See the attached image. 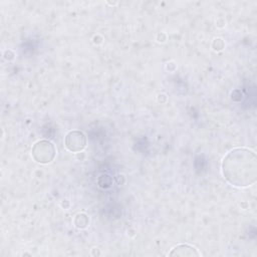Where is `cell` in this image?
I'll return each mask as SVG.
<instances>
[{"label": "cell", "mask_w": 257, "mask_h": 257, "mask_svg": "<svg viewBox=\"0 0 257 257\" xmlns=\"http://www.w3.org/2000/svg\"><path fill=\"white\" fill-rule=\"evenodd\" d=\"M170 256H174V255H179V256H198L199 253L197 252V250L189 245L186 244H181V245H177L176 247H174L172 249V251L169 253Z\"/></svg>", "instance_id": "277c9868"}, {"label": "cell", "mask_w": 257, "mask_h": 257, "mask_svg": "<svg viewBox=\"0 0 257 257\" xmlns=\"http://www.w3.org/2000/svg\"><path fill=\"white\" fill-rule=\"evenodd\" d=\"M66 148L71 152L81 151L85 146V138L81 132H70L65 139Z\"/></svg>", "instance_id": "3957f363"}, {"label": "cell", "mask_w": 257, "mask_h": 257, "mask_svg": "<svg viewBox=\"0 0 257 257\" xmlns=\"http://www.w3.org/2000/svg\"><path fill=\"white\" fill-rule=\"evenodd\" d=\"M224 178L235 187H247L257 178V159L253 151L237 148L230 151L222 162Z\"/></svg>", "instance_id": "6da1fadb"}, {"label": "cell", "mask_w": 257, "mask_h": 257, "mask_svg": "<svg viewBox=\"0 0 257 257\" xmlns=\"http://www.w3.org/2000/svg\"><path fill=\"white\" fill-rule=\"evenodd\" d=\"M55 154L54 147L47 141H41L35 144L32 155L34 159L39 163H49Z\"/></svg>", "instance_id": "7a4b0ae2"}]
</instances>
